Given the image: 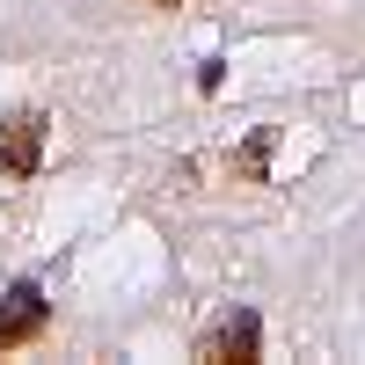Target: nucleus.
<instances>
[{"mask_svg":"<svg viewBox=\"0 0 365 365\" xmlns=\"http://www.w3.org/2000/svg\"><path fill=\"white\" fill-rule=\"evenodd\" d=\"M44 132H51V117L44 110H15L8 125H0V175L8 182H29L44 161Z\"/></svg>","mask_w":365,"mask_h":365,"instance_id":"nucleus-2","label":"nucleus"},{"mask_svg":"<svg viewBox=\"0 0 365 365\" xmlns=\"http://www.w3.org/2000/svg\"><path fill=\"white\" fill-rule=\"evenodd\" d=\"M263 154H270V132H256L249 146H241V161H234V175H241V182H256V175H263Z\"/></svg>","mask_w":365,"mask_h":365,"instance_id":"nucleus-4","label":"nucleus"},{"mask_svg":"<svg viewBox=\"0 0 365 365\" xmlns=\"http://www.w3.org/2000/svg\"><path fill=\"white\" fill-rule=\"evenodd\" d=\"M51 329V299L37 285H15V292H0V358L22 351V344H37Z\"/></svg>","mask_w":365,"mask_h":365,"instance_id":"nucleus-3","label":"nucleus"},{"mask_svg":"<svg viewBox=\"0 0 365 365\" xmlns=\"http://www.w3.org/2000/svg\"><path fill=\"white\" fill-rule=\"evenodd\" d=\"M197 358H205V365H256V358H263V322H256V307L220 314V322L205 329Z\"/></svg>","mask_w":365,"mask_h":365,"instance_id":"nucleus-1","label":"nucleus"},{"mask_svg":"<svg viewBox=\"0 0 365 365\" xmlns=\"http://www.w3.org/2000/svg\"><path fill=\"white\" fill-rule=\"evenodd\" d=\"M154 8H175V0H154Z\"/></svg>","mask_w":365,"mask_h":365,"instance_id":"nucleus-5","label":"nucleus"}]
</instances>
